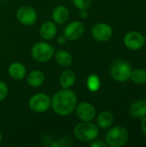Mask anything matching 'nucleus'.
I'll return each mask as SVG.
<instances>
[{"label":"nucleus","instance_id":"0eeeda50","mask_svg":"<svg viewBox=\"0 0 146 147\" xmlns=\"http://www.w3.org/2000/svg\"><path fill=\"white\" fill-rule=\"evenodd\" d=\"M74 111L81 121H92L96 116V108L91 103L86 102L77 104Z\"/></svg>","mask_w":146,"mask_h":147},{"label":"nucleus","instance_id":"9b49d317","mask_svg":"<svg viewBox=\"0 0 146 147\" xmlns=\"http://www.w3.org/2000/svg\"><path fill=\"white\" fill-rule=\"evenodd\" d=\"M91 34L95 40L104 42L111 39L113 35V29L108 24L101 22L93 27Z\"/></svg>","mask_w":146,"mask_h":147},{"label":"nucleus","instance_id":"6ab92c4d","mask_svg":"<svg viewBox=\"0 0 146 147\" xmlns=\"http://www.w3.org/2000/svg\"><path fill=\"white\" fill-rule=\"evenodd\" d=\"M55 60L60 66H69L72 63V56L66 50H59L55 53Z\"/></svg>","mask_w":146,"mask_h":147},{"label":"nucleus","instance_id":"4468645a","mask_svg":"<svg viewBox=\"0 0 146 147\" xmlns=\"http://www.w3.org/2000/svg\"><path fill=\"white\" fill-rule=\"evenodd\" d=\"M114 121V117L113 114L108 110L101 112L96 118V122L98 127L102 129H108L112 127Z\"/></svg>","mask_w":146,"mask_h":147},{"label":"nucleus","instance_id":"a878e982","mask_svg":"<svg viewBox=\"0 0 146 147\" xmlns=\"http://www.w3.org/2000/svg\"><path fill=\"white\" fill-rule=\"evenodd\" d=\"M67 40H68L66 39V37H65V35H60V36H59L58 39H57V41H58V43H59V45L65 44Z\"/></svg>","mask_w":146,"mask_h":147},{"label":"nucleus","instance_id":"c85d7f7f","mask_svg":"<svg viewBox=\"0 0 146 147\" xmlns=\"http://www.w3.org/2000/svg\"><path fill=\"white\" fill-rule=\"evenodd\" d=\"M145 40L146 41V34H145Z\"/></svg>","mask_w":146,"mask_h":147},{"label":"nucleus","instance_id":"6e6552de","mask_svg":"<svg viewBox=\"0 0 146 147\" xmlns=\"http://www.w3.org/2000/svg\"><path fill=\"white\" fill-rule=\"evenodd\" d=\"M17 20L25 26H32L37 21V12L30 6H22L16 11Z\"/></svg>","mask_w":146,"mask_h":147},{"label":"nucleus","instance_id":"dca6fc26","mask_svg":"<svg viewBox=\"0 0 146 147\" xmlns=\"http://www.w3.org/2000/svg\"><path fill=\"white\" fill-rule=\"evenodd\" d=\"M9 76L15 80H22L26 76V68L20 62H14L9 65L8 69Z\"/></svg>","mask_w":146,"mask_h":147},{"label":"nucleus","instance_id":"2eb2a0df","mask_svg":"<svg viewBox=\"0 0 146 147\" xmlns=\"http://www.w3.org/2000/svg\"><path fill=\"white\" fill-rule=\"evenodd\" d=\"M69 16H70L69 9L64 5H59L56 7L52 14V20L57 24L65 23L69 19Z\"/></svg>","mask_w":146,"mask_h":147},{"label":"nucleus","instance_id":"f8f14e48","mask_svg":"<svg viewBox=\"0 0 146 147\" xmlns=\"http://www.w3.org/2000/svg\"><path fill=\"white\" fill-rule=\"evenodd\" d=\"M40 34L42 39L49 40L53 39L57 34V26L54 22H45L40 28Z\"/></svg>","mask_w":146,"mask_h":147},{"label":"nucleus","instance_id":"1a4fd4ad","mask_svg":"<svg viewBox=\"0 0 146 147\" xmlns=\"http://www.w3.org/2000/svg\"><path fill=\"white\" fill-rule=\"evenodd\" d=\"M145 36L138 31L128 32L124 36V44L130 50H139L145 45Z\"/></svg>","mask_w":146,"mask_h":147},{"label":"nucleus","instance_id":"f3484780","mask_svg":"<svg viewBox=\"0 0 146 147\" xmlns=\"http://www.w3.org/2000/svg\"><path fill=\"white\" fill-rule=\"evenodd\" d=\"M27 82L31 87H40L45 82V74L40 70L31 71L27 77Z\"/></svg>","mask_w":146,"mask_h":147},{"label":"nucleus","instance_id":"bb28decb","mask_svg":"<svg viewBox=\"0 0 146 147\" xmlns=\"http://www.w3.org/2000/svg\"><path fill=\"white\" fill-rule=\"evenodd\" d=\"M89 16V13L87 9H80V16L82 18H87Z\"/></svg>","mask_w":146,"mask_h":147},{"label":"nucleus","instance_id":"20e7f679","mask_svg":"<svg viewBox=\"0 0 146 147\" xmlns=\"http://www.w3.org/2000/svg\"><path fill=\"white\" fill-rule=\"evenodd\" d=\"M31 54L34 59L37 62H46L54 55V48L47 42L39 41L33 46Z\"/></svg>","mask_w":146,"mask_h":147},{"label":"nucleus","instance_id":"f03ea898","mask_svg":"<svg viewBox=\"0 0 146 147\" xmlns=\"http://www.w3.org/2000/svg\"><path fill=\"white\" fill-rule=\"evenodd\" d=\"M75 137L83 143H90L99 135V127L92 121H82L74 127Z\"/></svg>","mask_w":146,"mask_h":147},{"label":"nucleus","instance_id":"393cba45","mask_svg":"<svg viewBox=\"0 0 146 147\" xmlns=\"http://www.w3.org/2000/svg\"><path fill=\"white\" fill-rule=\"evenodd\" d=\"M141 129H142L143 133L145 134V135L146 136V115L142 118V121H141Z\"/></svg>","mask_w":146,"mask_h":147},{"label":"nucleus","instance_id":"423d86ee","mask_svg":"<svg viewBox=\"0 0 146 147\" xmlns=\"http://www.w3.org/2000/svg\"><path fill=\"white\" fill-rule=\"evenodd\" d=\"M132 71L131 65L124 60H116L111 66V75L118 82H126L130 79Z\"/></svg>","mask_w":146,"mask_h":147},{"label":"nucleus","instance_id":"a211bd4d","mask_svg":"<svg viewBox=\"0 0 146 147\" xmlns=\"http://www.w3.org/2000/svg\"><path fill=\"white\" fill-rule=\"evenodd\" d=\"M77 80V76L75 72L71 70L64 71L59 78V84L63 89H70L71 88Z\"/></svg>","mask_w":146,"mask_h":147},{"label":"nucleus","instance_id":"ddd939ff","mask_svg":"<svg viewBox=\"0 0 146 147\" xmlns=\"http://www.w3.org/2000/svg\"><path fill=\"white\" fill-rule=\"evenodd\" d=\"M129 113L133 118L142 119L146 115V100H137L129 108Z\"/></svg>","mask_w":146,"mask_h":147},{"label":"nucleus","instance_id":"5701e85b","mask_svg":"<svg viewBox=\"0 0 146 147\" xmlns=\"http://www.w3.org/2000/svg\"><path fill=\"white\" fill-rule=\"evenodd\" d=\"M8 92L9 89L7 84L4 82L0 81V102L3 101L6 98V96H8Z\"/></svg>","mask_w":146,"mask_h":147},{"label":"nucleus","instance_id":"412c9836","mask_svg":"<svg viewBox=\"0 0 146 147\" xmlns=\"http://www.w3.org/2000/svg\"><path fill=\"white\" fill-rule=\"evenodd\" d=\"M87 87L89 91L91 92H96L101 86V80L99 77L96 74H92L89 76L87 79Z\"/></svg>","mask_w":146,"mask_h":147},{"label":"nucleus","instance_id":"b1692460","mask_svg":"<svg viewBox=\"0 0 146 147\" xmlns=\"http://www.w3.org/2000/svg\"><path fill=\"white\" fill-rule=\"evenodd\" d=\"M89 146L91 147H106L108 146L106 142L101 140H93L92 142H90Z\"/></svg>","mask_w":146,"mask_h":147},{"label":"nucleus","instance_id":"cd10ccee","mask_svg":"<svg viewBox=\"0 0 146 147\" xmlns=\"http://www.w3.org/2000/svg\"><path fill=\"white\" fill-rule=\"evenodd\" d=\"M2 139H3V137H2V134H1V132H0V143H1V141H2Z\"/></svg>","mask_w":146,"mask_h":147},{"label":"nucleus","instance_id":"7ed1b4c3","mask_svg":"<svg viewBox=\"0 0 146 147\" xmlns=\"http://www.w3.org/2000/svg\"><path fill=\"white\" fill-rule=\"evenodd\" d=\"M128 139V131L123 127L116 126L108 131L105 136V142L108 146L121 147L127 143Z\"/></svg>","mask_w":146,"mask_h":147},{"label":"nucleus","instance_id":"39448f33","mask_svg":"<svg viewBox=\"0 0 146 147\" xmlns=\"http://www.w3.org/2000/svg\"><path fill=\"white\" fill-rule=\"evenodd\" d=\"M28 107L34 113H45L51 108V98L45 93H37L29 99Z\"/></svg>","mask_w":146,"mask_h":147},{"label":"nucleus","instance_id":"9d476101","mask_svg":"<svg viewBox=\"0 0 146 147\" xmlns=\"http://www.w3.org/2000/svg\"><path fill=\"white\" fill-rule=\"evenodd\" d=\"M85 27L84 25L79 21H73L67 24L64 30V35L66 37L67 40H76L81 38L84 33Z\"/></svg>","mask_w":146,"mask_h":147},{"label":"nucleus","instance_id":"c756f323","mask_svg":"<svg viewBox=\"0 0 146 147\" xmlns=\"http://www.w3.org/2000/svg\"><path fill=\"white\" fill-rule=\"evenodd\" d=\"M145 99H146V94H145Z\"/></svg>","mask_w":146,"mask_h":147},{"label":"nucleus","instance_id":"4be33fe9","mask_svg":"<svg viewBox=\"0 0 146 147\" xmlns=\"http://www.w3.org/2000/svg\"><path fill=\"white\" fill-rule=\"evenodd\" d=\"M74 5L79 9H87L91 6L92 0H72Z\"/></svg>","mask_w":146,"mask_h":147},{"label":"nucleus","instance_id":"f257e3e1","mask_svg":"<svg viewBox=\"0 0 146 147\" xmlns=\"http://www.w3.org/2000/svg\"><path fill=\"white\" fill-rule=\"evenodd\" d=\"M77 104V95L70 89L59 90L51 98V107L52 110L60 116L71 115L75 110Z\"/></svg>","mask_w":146,"mask_h":147},{"label":"nucleus","instance_id":"aec40b11","mask_svg":"<svg viewBox=\"0 0 146 147\" xmlns=\"http://www.w3.org/2000/svg\"><path fill=\"white\" fill-rule=\"evenodd\" d=\"M130 79L137 84H145L146 83V70L135 69L131 72Z\"/></svg>","mask_w":146,"mask_h":147}]
</instances>
